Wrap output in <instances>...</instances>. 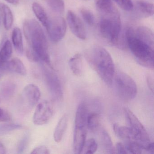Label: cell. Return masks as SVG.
I'll return each mask as SVG.
<instances>
[{"label":"cell","mask_w":154,"mask_h":154,"mask_svg":"<svg viewBox=\"0 0 154 154\" xmlns=\"http://www.w3.org/2000/svg\"><path fill=\"white\" fill-rule=\"evenodd\" d=\"M67 20L68 26L73 34L80 39H86V32L84 25L73 11H68Z\"/></svg>","instance_id":"obj_11"},{"label":"cell","mask_w":154,"mask_h":154,"mask_svg":"<svg viewBox=\"0 0 154 154\" xmlns=\"http://www.w3.org/2000/svg\"><path fill=\"white\" fill-rule=\"evenodd\" d=\"M146 81L150 91L153 92L154 91V80L153 76L150 73H148L146 75Z\"/></svg>","instance_id":"obj_37"},{"label":"cell","mask_w":154,"mask_h":154,"mask_svg":"<svg viewBox=\"0 0 154 154\" xmlns=\"http://www.w3.org/2000/svg\"><path fill=\"white\" fill-rule=\"evenodd\" d=\"M32 8L33 12L38 20L45 27L49 18L44 8L40 4L36 2L33 3Z\"/></svg>","instance_id":"obj_20"},{"label":"cell","mask_w":154,"mask_h":154,"mask_svg":"<svg viewBox=\"0 0 154 154\" xmlns=\"http://www.w3.org/2000/svg\"><path fill=\"white\" fill-rule=\"evenodd\" d=\"M12 44L18 54L21 55L24 51L22 32L20 29L16 27L14 29L11 35Z\"/></svg>","instance_id":"obj_19"},{"label":"cell","mask_w":154,"mask_h":154,"mask_svg":"<svg viewBox=\"0 0 154 154\" xmlns=\"http://www.w3.org/2000/svg\"><path fill=\"white\" fill-rule=\"evenodd\" d=\"M113 129L115 135L124 141L135 140L139 142L136 135L128 126H120L115 123L113 125Z\"/></svg>","instance_id":"obj_13"},{"label":"cell","mask_w":154,"mask_h":154,"mask_svg":"<svg viewBox=\"0 0 154 154\" xmlns=\"http://www.w3.org/2000/svg\"><path fill=\"white\" fill-rule=\"evenodd\" d=\"M124 145L128 153L131 154H142L144 146L142 144L135 140L124 141Z\"/></svg>","instance_id":"obj_24"},{"label":"cell","mask_w":154,"mask_h":154,"mask_svg":"<svg viewBox=\"0 0 154 154\" xmlns=\"http://www.w3.org/2000/svg\"><path fill=\"white\" fill-rule=\"evenodd\" d=\"M41 95L40 90L34 84L27 85L22 91V100L29 109H32L37 104Z\"/></svg>","instance_id":"obj_12"},{"label":"cell","mask_w":154,"mask_h":154,"mask_svg":"<svg viewBox=\"0 0 154 154\" xmlns=\"http://www.w3.org/2000/svg\"><path fill=\"white\" fill-rule=\"evenodd\" d=\"M138 11L145 17H150L154 14V6L152 3L139 1L137 3Z\"/></svg>","instance_id":"obj_25"},{"label":"cell","mask_w":154,"mask_h":154,"mask_svg":"<svg viewBox=\"0 0 154 154\" xmlns=\"http://www.w3.org/2000/svg\"><path fill=\"white\" fill-rule=\"evenodd\" d=\"M116 2L119 7L123 10L127 11L133 10V4L131 0H112Z\"/></svg>","instance_id":"obj_31"},{"label":"cell","mask_w":154,"mask_h":154,"mask_svg":"<svg viewBox=\"0 0 154 154\" xmlns=\"http://www.w3.org/2000/svg\"><path fill=\"white\" fill-rule=\"evenodd\" d=\"M45 28L51 40L54 43H57L65 35L66 22L62 17H55L51 19H49Z\"/></svg>","instance_id":"obj_8"},{"label":"cell","mask_w":154,"mask_h":154,"mask_svg":"<svg viewBox=\"0 0 154 154\" xmlns=\"http://www.w3.org/2000/svg\"><path fill=\"white\" fill-rule=\"evenodd\" d=\"M46 82L52 98L56 101L62 100L63 99V88L59 78L53 71L45 69Z\"/></svg>","instance_id":"obj_10"},{"label":"cell","mask_w":154,"mask_h":154,"mask_svg":"<svg viewBox=\"0 0 154 154\" xmlns=\"http://www.w3.org/2000/svg\"><path fill=\"white\" fill-rule=\"evenodd\" d=\"M69 65L74 75L77 76L82 75L84 72V68L82 58L81 54H76L70 58Z\"/></svg>","instance_id":"obj_16"},{"label":"cell","mask_w":154,"mask_h":154,"mask_svg":"<svg viewBox=\"0 0 154 154\" xmlns=\"http://www.w3.org/2000/svg\"><path fill=\"white\" fill-rule=\"evenodd\" d=\"M88 108L85 103H80L77 108L75 120L73 148L76 154H81L87 135V117Z\"/></svg>","instance_id":"obj_5"},{"label":"cell","mask_w":154,"mask_h":154,"mask_svg":"<svg viewBox=\"0 0 154 154\" xmlns=\"http://www.w3.org/2000/svg\"><path fill=\"white\" fill-rule=\"evenodd\" d=\"M3 69L13 71L22 75H26V69L23 62L19 58H14L11 61H8L4 64Z\"/></svg>","instance_id":"obj_14"},{"label":"cell","mask_w":154,"mask_h":154,"mask_svg":"<svg viewBox=\"0 0 154 154\" xmlns=\"http://www.w3.org/2000/svg\"><path fill=\"white\" fill-rule=\"evenodd\" d=\"M116 90L119 97L125 100H131L136 97L137 87L134 80L122 72H117L114 76Z\"/></svg>","instance_id":"obj_6"},{"label":"cell","mask_w":154,"mask_h":154,"mask_svg":"<svg viewBox=\"0 0 154 154\" xmlns=\"http://www.w3.org/2000/svg\"><path fill=\"white\" fill-rule=\"evenodd\" d=\"M85 58L101 79L108 85H112L115 74V65L108 51L102 47H94L86 51Z\"/></svg>","instance_id":"obj_2"},{"label":"cell","mask_w":154,"mask_h":154,"mask_svg":"<svg viewBox=\"0 0 154 154\" xmlns=\"http://www.w3.org/2000/svg\"><path fill=\"white\" fill-rule=\"evenodd\" d=\"M26 54L28 59L32 62H37L40 60L39 57L38 56L35 51L30 48H28L26 51Z\"/></svg>","instance_id":"obj_33"},{"label":"cell","mask_w":154,"mask_h":154,"mask_svg":"<svg viewBox=\"0 0 154 154\" xmlns=\"http://www.w3.org/2000/svg\"><path fill=\"white\" fill-rule=\"evenodd\" d=\"M0 11L3 17V24L6 30H9L14 22V17L12 11L7 5L0 3Z\"/></svg>","instance_id":"obj_18"},{"label":"cell","mask_w":154,"mask_h":154,"mask_svg":"<svg viewBox=\"0 0 154 154\" xmlns=\"http://www.w3.org/2000/svg\"><path fill=\"white\" fill-rule=\"evenodd\" d=\"M29 136L28 135H25L20 140L19 142L17 147V151L18 153L21 154L25 151L28 143Z\"/></svg>","instance_id":"obj_32"},{"label":"cell","mask_w":154,"mask_h":154,"mask_svg":"<svg viewBox=\"0 0 154 154\" xmlns=\"http://www.w3.org/2000/svg\"><path fill=\"white\" fill-rule=\"evenodd\" d=\"M116 151L119 154H128V151L126 149L125 145L122 142H119L116 144L115 147Z\"/></svg>","instance_id":"obj_36"},{"label":"cell","mask_w":154,"mask_h":154,"mask_svg":"<svg viewBox=\"0 0 154 154\" xmlns=\"http://www.w3.org/2000/svg\"><path fill=\"white\" fill-rule=\"evenodd\" d=\"M13 49L12 44L9 40H7L0 50V67L2 64L8 61L12 55Z\"/></svg>","instance_id":"obj_21"},{"label":"cell","mask_w":154,"mask_h":154,"mask_svg":"<svg viewBox=\"0 0 154 154\" xmlns=\"http://www.w3.org/2000/svg\"><path fill=\"white\" fill-rule=\"evenodd\" d=\"M101 143L103 149L107 154L116 153V149L113 146L111 138L108 132L104 129L100 131Z\"/></svg>","instance_id":"obj_17"},{"label":"cell","mask_w":154,"mask_h":154,"mask_svg":"<svg viewBox=\"0 0 154 154\" xmlns=\"http://www.w3.org/2000/svg\"><path fill=\"white\" fill-rule=\"evenodd\" d=\"M5 1L8 3L13 5H18L19 3V0H5Z\"/></svg>","instance_id":"obj_39"},{"label":"cell","mask_w":154,"mask_h":154,"mask_svg":"<svg viewBox=\"0 0 154 154\" xmlns=\"http://www.w3.org/2000/svg\"><path fill=\"white\" fill-rule=\"evenodd\" d=\"M6 149L4 145L0 142V154H6Z\"/></svg>","instance_id":"obj_40"},{"label":"cell","mask_w":154,"mask_h":154,"mask_svg":"<svg viewBox=\"0 0 154 154\" xmlns=\"http://www.w3.org/2000/svg\"><path fill=\"white\" fill-rule=\"evenodd\" d=\"M16 90V85L11 82H4L0 85V95L2 98L9 99L13 96Z\"/></svg>","instance_id":"obj_23"},{"label":"cell","mask_w":154,"mask_h":154,"mask_svg":"<svg viewBox=\"0 0 154 154\" xmlns=\"http://www.w3.org/2000/svg\"><path fill=\"white\" fill-rule=\"evenodd\" d=\"M53 114L52 104L47 101H43L37 106L33 116V122L36 125H45L50 121Z\"/></svg>","instance_id":"obj_9"},{"label":"cell","mask_w":154,"mask_h":154,"mask_svg":"<svg viewBox=\"0 0 154 154\" xmlns=\"http://www.w3.org/2000/svg\"><path fill=\"white\" fill-rule=\"evenodd\" d=\"M50 153L48 149L45 146H40L37 147L32 150V154H48Z\"/></svg>","instance_id":"obj_34"},{"label":"cell","mask_w":154,"mask_h":154,"mask_svg":"<svg viewBox=\"0 0 154 154\" xmlns=\"http://www.w3.org/2000/svg\"><path fill=\"white\" fill-rule=\"evenodd\" d=\"M127 44L139 64L149 69L154 67V35L149 29L130 28L126 33Z\"/></svg>","instance_id":"obj_1"},{"label":"cell","mask_w":154,"mask_h":154,"mask_svg":"<svg viewBox=\"0 0 154 154\" xmlns=\"http://www.w3.org/2000/svg\"><path fill=\"white\" fill-rule=\"evenodd\" d=\"M96 6L102 14L109 12L115 8L112 0H97Z\"/></svg>","instance_id":"obj_26"},{"label":"cell","mask_w":154,"mask_h":154,"mask_svg":"<svg viewBox=\"0 0 154 154\" xmlns=\"http://www.w3.org/2000/svg\"><path fill=\"white\" fill-rule=\"evenodd\" d=\"M68 116L65 114L61 117L55 129L54 137L55 141L57 143L61 142L67 128Z\"/></svg>","instance_id":"obj_15"},{"label":"cell","mask_w":154,"mask_h":154,"mask_svg":"<svg viewBox=\"0 0 154 154\" xmlns=\"http://www.w3.org/2000/svg\"><path fill=\"white\" fill-rule=\"evenodd\" d=\"M98 144L93 138H91L85 141L82 153L94 154L97 151Z\"/></svg>","instance_id":"obj_28"},{"label":"cell","mask_w":154,"mask_h":154,"mask_svg":"<svg viewBox=\"0 0 154 154\" xmlns=\"http://www.w3.org/2000/svg\"><path fill=\"white\" fill-rule=\"evenodd\" d=\"M22 126L18 124H9L0 125V135H4L10 131L19 129Z\"/></svg>","instance_id":"obj_30"},{"label":"cell","mask_w":154,"mask_h":154,"mask_svg":"<svg viewBox=\"0 0 154 154\" xmlns=\"http://www.w3.org/2000/svg\"><path fill=\"white\" fill-rule=\"evenodd\" d=\"M100 117L96 112H88L87 117V129L91 132H95L100 127Z\"/></svg>","instance_id":"obj_22"},{"label":"cell","mask_w":154,"mask_h":154,"mask_svg":"<svg viewBox=\"0 0 154 154\" xmlns=\"http://www.w3.org/2000/svg\"><path fill=\"white\" fill-rule=\"evenodd\" d=\"M154 143L150 141L148 144L147 146H146V149H145V151L148 152V153H150V154H154Z\"/></svg>","instance_id":"obj_38"},{"label":"cell","mask_w":154,"mask_h":154,"mask_svg":"<svg viewBox=\"0 0 154 154\" xmlns=\"http://www.w3.org/2000/svg\"><path fill=\"white\" fill-rule=\"evenodd\" d=\"M11 120V117L8 112L0 108V122H6L10 121Z\"/></svg>","instance_id":"obj_35"},{"label":"cell","mask_w":154,"mask_h":154,"mask_svg":"<svg viewBox=\"0 0 154 154\" xmlns=\"http://www.w3.org/2000/svg\"><path fill=\"white\" fill-rule=\"evenodd\" d=\"M99 28L104 38L114 45H118L121 31V20L115 8L109 12L103 13Z\"/></svg>","instance_id":"obj_4"},{"label":"cell","mask_w":154,"mask_h":154,"mask_svg":"<svg viewBox=\"0 0 154 154\" xmlns=\"http://www.w3.org/2000/svg\"><path fill=\"white\" fill-rule=\"evenodd\" d=\"M50 8L57 13L62 14L64 11L65 4L63 0H46Z\"/></svg>","instance_id":"obj_27"},{"label":"cell","mask_w":154,"mask_h":154,"mask_svg":"<svg viewBox=\"0 0 154 154\" xmlns=\"http://www.w3.org/2000/svg\"><path fill=\"white\" fill-rule=\"evenodd\" d=\"M81 15L84 21L91 26H93L95 23V17L92 12L87 9L82 8L81 10Z\"/></svg>","instance_id":"obj_29"},{"label":"cell","mask_w":154,"mask_h":154,"mask_svg":"<svg viewBox=\"0 0 154 154\" xmlns=\"http://www.w3.org/2000/svg\"><path fill=\"white\" fill-rule=\"evenodd\" d=\"M124 115L128 122V127L137 137L138 141L146 147L150 142L147 131L136 115L128 108L123 109Z\"/></svg>","instance_id":"obj_7"},{"label":"cell","mask_w":154,"mask_h":154,"mask_svg":"<svg viewBox=\"0 0 154 154\" xmlns=\"http://www.w3.org/2000/svg\"><path fill=\"white\" fill-rule=\"evenodd\" d=\"M23 32L29 47L35 51L40 60L53 69L48 52L47 40L39 23L34 19L26 20L23 25Z\"/></svg>","instance_id":"obj_3"}]
</instances>
